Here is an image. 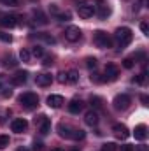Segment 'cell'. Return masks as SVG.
<instances>
[{"label": "cell", "instance_id": "obj_11", "mask_svg": "<svg viewBox=\"0 0 149 151\" xmlns=\"http://www.w3.org/2000/svg\"><path fill=\"white\" fill-rule=\"evenodd\" d=\"M82 35V32H81V28L79 27H69L67 30H65V39L69 40V42H77L79 39Z\"/></svg>", "mask_w": 149, "mask_h": 151}, {"label": "cell", "instance_id": "obj_45", "mask_svg": "<svg viewBox=\"0 0 149 151\" xmlns=\"http://www.w3.org/2000/svg\"><path fill=\"white\" fill-rule=\"evenodd\" d=\"M137 151H148V146H137Z\"/></svg>", "mask_w": 149, "mask_h": 151}, {"label": "cell", "instance_id": "obj_14", "mask_svg": "<svg viewBox=\"0 0 149 151\" xmlns=\"http://www.w3.org/2000/svg\"><path fill=\"white\" fill-rule=\"evenodd\" d=\"M63 104H65V100H63L62 95H49V97H47V106L53 107V109H58V107H62Z\"/></svg>", "mask_w": 149, "mask_h": 151}, {"label": "cell", "instance_id": "obj_5", "mask_svg": "<svg viewBox=\"0 0 149 151\" xmlns=\"http://www.w3.org/2000/svg\"><path fill=\"white\" fill-rule=\"evenodd\" d=\"M35 127L39 128V132L42 135H47L51 132V119L46 114H40L39 118H35Z\"/></svg>", "mask_w": 149, "mask_h": 151}, {"label": "cell", "instance_id": "obj_25", "mask_svg": "<svg viewBox=\"0 0 149 151\" xmlns=\"http://www.w3.org/2000/svg\"><path fill=\"white\" fill-rule=\"evenodd\" d=\"M30 55H34V56H37V58H42V56H44V47H42V46H34V49H32Z\"/></svg>", "mask_w": 149, "mask_h": 151}, {"label": "cell", "instance_id": "obj_22", "mask_svg": "<svg viewBox=\"0 0 149 151\" xmlns=\"http://www.w3.org/2000/svg\"><path fill=\"white\" fill-rule=\"evenodd\" d=\"M90 104H91V107H102V104H104V100L100 99V97H97V95H91L90 97Z\"/></svg>", "mask_w": 149, "mask_h": 151}, {"label": "cell", "instance_id": "obj_6", "mask_svg": "<svg viewBox=\"0 0 149 151\" xmlns=\"http://www.w3.org/2000/svg\"><path fill=\"white\" fill-rule=\"evenodd\" d=\"M93 7H95V14L100 19H107V16H111V7L104 0H97V5H93Z\"/></svg>", "mask_w": 149, "mask_h": 151}, {"label": "cell", "instance_id": "obj_46", "mask_svg": "<svg viewBox=\"0 0 149 151\" xmlns=\"http://www.w3.org/2000/svg\"><path fill=\"white\" fill-rule=\"evenodd\" d=\"M51 151H63V150H62V148H53Z\"/></svg>", "mask_w": 149, "mask_h": 151}, {"label": "cell", "instance_id": "obj_29", "mask_svg": "<svg viewBox=\"0 0 149 151\" xmlns=\"http://www.w3.org/2000/svg\"><path fill=\"white\" fill-rule=\"evenodd\" d=\"M135 84H144V81H146V72H142V74H139V76H135L133 79H132Z\"/></svg>", "mask_w": 149, "mask_h": 151}, {"label": "cell", "instance_id": "obj_24", "mask_svg": "<svg viewBox=\"0 0 149 151\" xmlns=\"http://www.w3.org/2000/svg\"><path fill=\"white\" fill-rule=\"evenodd\" d=\"M4 65H5V67H16V65H18V62H16V58H14V56L7 55V56H5V62H4Z\"/></svg>", "mask_w": 149, "mask_h": 151}, {"label": "cell", "instance_id": "obj_26", "mask_svg": "<svg viewBox=\"0 0 149 151\" xmlns=\"http://www.w3.org/2000/svg\"><path fill=\"white\" fill-rule=\"evenodd\" d=\"M19 58H21L23 62H30L32 55H30V51H28V49H21V51H19Z\"/></svg>", "mask_w": 149, "mask_h": 151}, {"label": "cell", "instance_id": "obj_12", "mask_svg": "<svg viewBox=\"0 0 149 151\" xmlns=\"http://www.w3.org/2000/svg\"><path fill=\"white\" fill-rule=\"evenodd\" d=\"M104 79L105 81H116L117 77H119V69L114 65V63H107L105 65V72H104Z\"/></svg>", "mask_w": 149, "mask_h": 151}, {"label": "cell", "instance_id": "obj_31", "mask_svg": "<svg viewBox=\"0 0 149 151\" xmlns=\"http://www.w3.org/2000/svg\"><path fill=\"white\" fill-rule=\"evenodd\" d=\"M86 67H88V69H95V67H97V58L88 56V58H86Z\"/></svg>", "mask_w": 149, "mask_h": 151}, {"label": "cell", "instance_id": "obj_48", "mask_svg": "<svg viewBox=\"0 0 149 151\" xmlns=\"http://www.w3.org/2000/svg\"><path fill=\"white\" fill-rule=\"evenodd\" d=\"M72 151H79V150H72Z\"/></svg>", "mask_w": 149, "mask_h": 151}, {"label": "cell", "instance_id": "obj_16", "mask_svg": "<svg viewBox=\"0 0 149 151\" xmlns=\"http://www.w3.org/2000/svg\"><path fill=\"white\" fill-rule=\"evenodd\" d=\"M82 106H84L82 100H79V99H72V100L69 102L67 107H69V113L70 114H79L81 111H82Z\"/></svg>", "mask_w": 149, "mask_h": 151}, {"label": "cell", "instance_id": "obj_8", "mask_svg": "<svg viewBox=\"0 0 149 151\" xmlns=\"http://www.w3.org/2000/svg\"><path fill=\"white\" fill-rule=\"evenodd\" d=\"M18 25L16 14H0V27L2 28H14Z\"/></svg>", "mask_w": 149, "mask_h": 151}, {"label": "cell", "instance_id": "obj_41", "mask_svg": "<svg viewBox=\"0 0 149 151\" xmlns=\"http://www.w3.org/2000/svg\"><path fill=\"white\" fill-rule=\"evenodd\" d=\"M42 146H44V144H42L40 141H35V142H34V151H42Z\"/></svg>", "mask_w": 149, "mask_h": 151}, {"label": "cell", "instance_id": "obj_23", "mask_svg": "<svg viewBox=\"0 0 149 151\" xmlns=\"http://www.w3.org/2000/svg\"><path fill=\"white\" fill-rule=\"evenodd\" d=\"M84 137H86V132L81 130V128H75L74 132H72V139H75V141H82Z\"/></svg>", "mask_w": 149, "mask_h": 151}, {"label": "cell", "instance_id": "obj_34", "mask_svg": "<svg viewBox=\"0 0 149 151\" xmlns=\"http://www.w3.org/2000/svg\"><path fill=\"white\" fill-rule=\"evenodd\" d=\"M133 63H135L133 58H125V60H123V67H125V69H132Z\"/></svg>", "mask_w": 149, "mask_h": 151}, {"label": "cell", "instance_id": "obj_44", "mask_svg": "<svg viewBox=\"0 0 149 151\" xmlns=\"http://www.w3.org/2000/svg\"><path fill=\"white\" fill-rule=\"evenodd\" d=\"M140 100H142V104H144V106H149V97H148V95H142V97H140Z\"/></svg>", "mask_w": 149, "mask_h": 151}, {"label": "cell", "instance_id": "obj_32", "mask_svg": "<svg viewBox=\"0 0 149 151\" xmlns=\"http://www.w3.org/2000/svg\"><path fill=\"white\" fill-rule=\"evenodd\" d=\"M0 40L2 42H12V35L7 32H0Z\"/></svg>", "mask_w": 149, "mask_h": 151}, {"label": "cell", "instance_id": "obj_28", "mask_svg": "<svg viewBox=\"0 0 149 151\" xmlns=\"http://www.w3.org/2000/svg\"><path fill=\"white\" fill-rule=\"evenodd\" d=\"M39 37L42 39L44 42H47V44H54V42H56L54 37H51V35H47V34H44V32H42V34H39Z\"/></svg>", "mask_w": 149, "mask_h": 151}, {"label": "cell", "instance_id": "obj_10", "mask_svg": "<svg viewBox=\"0 0 149 151\" xmlns=\"http://www.w3.org/2000/svg\"><path fill=\"white\" fill-rule=\"evenodd\" d=\"M112 132H114V135H116L117 139H121V141H125V139L130 137V132H128L126 125H123V123H116V125L112 127Z\"/></svg>", "mask_w": 149, "mask_h": 151}, {"label": "cell", "instance_id": "obj_42", "mask_svg": "<svg viewBox=\"0 0 149 151\" xmlns=\"http://www.w3.org/2000/svg\"><path fill=\"white\" fill-rule=\"evenodd\" d=\"M42 58H44V62H42V63H44V65H46V67H47V65H51V63H53V58H51V56H42Z\"/></svg>", "mask_w": 149, "mask_h": 151}, {"label": "cell", "instance_id": "obj_30", "mask_svg": "<svg viewBox=\"0 0 149 151\" xmlns=\"http://www.w3.org/2000/svg\"><path fill=\"white\" fill-rule=\"evenodd\" d=\"M56 18H58L60 21H70V18H72V14H70V12L67 11V12H60V14H58Z\"/></svg>", "mask_w": 149, "mask_h": 151}, {"label": "cell", "instance_id": "obj_39", "mask_svg": "<svg viewBox=\"0 0 149 151\" xmlns=\"http://www.w3.org/2000/svg\"><path fill=\"white\" fill-rule=\"evenodd\" d=\"M49 11H51V14H53V16H58V14H60V11H58V7H56L54 4H51V5H49Z\"/></svg>", "mask_w": 149, "mask_h": 151}, {"label": "cell", "instance_id": "obj_35", "mask_svg": "<svg viewBox=\"0 0 149 151\" xmlns=\"http://www.w3.org/2000/svg\"><path fill=\"white\" fill-rule=\"evenodd\" d=\"M0 4H2V5H11V7H14V5L19 4V0H0Z\"/></svg>", "mask_w": 149, "mask_h": 151}, {"label": "cell", "instance_id": "obj_27", "mask_svg": "<svg viewBox=\"0 0 149 151\" xmlns=\"http://www.w3.org/2000/svg\"><path fill=\"white\" fill-rule=\"evenodd\" d=\"M9 135H0V150H5L9 146Z\"/></svg>", "mask_w": 149, "mask_h": 151}, {"label": "cell", "instance_id": "obj_19", "mask_svg": "<svg viewBox=\"0 0 149 151\" xmlns=\"http://www.w3.org/2000/svg\"><path fill=\"white\" fill-rule=\"evenodd\" d=\"M72 128L69 127V125H65V123H60L58 125V134H60V137H63V139H72Z\"/></svg>", "mask_w": 149, "mask_h": 151}, {"label": "cell", "instance_id": "obj_33", "mask_svg": "<svg viewBox=\"0 0 149 151\" xmlns=\"http://www.w3.org/2000/svg\"><path fill=\"white\" fill-rule=\"evenodd\" d=\"M100 151H116V144L114 142H105Z\"/></svg>", "mask_w": 149, "mask_h": 151}, {"label": "cell", "instance_id": "obj_15", "mask_svg": "<svg viewBox=\"0 0 149 151\" xmlns=\"http://www.w3.org/2000/svg\"><path fill=\"white\" fill-rule=\"evenodd\" d=\"M35 83H37L39 86H49L53 83V76L46 74V72H40V74L35 76Z\"/></svg>", "mask_w": 149, "mask_h": 151}, {"label": "cell", "instance_id": "obj_21", "mask_svg": "<svg viewBox=\"0 0 149 151\" xmlns=\"http://www.w3.org/2000/svg\"><path fill=\"white\" fill-rule=\"evenodd\" d=\"M65 74H67V83H70V84H74V83H77V81H79V72H77V70H74V69L67 70Z\"/></svg>", "mask_w": 149, "mask_h": 151}, {"label": "cell", "instance_id": "obj_36", "mask_svg": "<svg viewBox=\"0 0 149 151\" xmlns=\"http://www.w3.org/2000/svg\"><path fill=\"white\" fill-rule=\"evenodd\" d=\"M0 93H2V97H11L12 95V90L11 88H0Z\"/></svg>", "mask_w": 149, "mask_h": 151}, {"label": "cell", "instance_id": "obj_47", "mask_svg": "<svg viewBox=\"0 0 149 151\" xmlns=\"http://www.w3.org/2000/svg\"><path fill=\"white\" fill-rule=\"evenodd\" d=\"M18 151H28L27 148H18Z\"/></svg>", "mask_w": 149, "mask_h": 151}, {"label": "cell", "instance_id": "obj_1", "mask_svg": "<svg viewBox=\"0 0 149 151\" xmlns=\"http://www.w3.org/2000/svg\"><path fill=\"white\" fill-rule=\"evenodd\" d=\"M114 39H116L117 46L123 49V47H126V46L133 40V32H132V28H128V27H121V28L116 30Z\"/></svg>", "mask_w": 149, "mask_h": 151}, {"label": "cell", "instance_id": "obj_18", "mask_svg": "<svg viewBox=\"0 0 149 151\" xmlns=\"http://www.w3.org/2000/svg\"><path fill=\"white\" fill-rule=\"evenodd\" d=\"M32 16H34V21L37 25H47V16L40 11V9H34L32 11Z\"/></svg>", "mask_w": 149, "mask_h": 151}, {"label": "cell", "instance_id": "obj_13", "mask_svg": "<svg viewBox=\"0 0 149 151\" xmlns=\"http://www.w3.org/2000/svg\"><path fill=\"white\" fill-rule=\"evenodd\" d=\"M27 79H28V72H27V70H18L14 76H11V84L21 86V84L27 83Z\"/></svg>", "mask_w": 149, "mask_h": 151}, {"label": "cell", "instance_id": "obj_20", "mask_svg": "<svg viewBox=\"0 0 149 151\" xmlns=\"http://www.w3.org/2000/svg\"><path fill=\"white\" fill-rule=\"evenodd\" d=\"M84 123L90 125V127H95L98 123V114H97V111H88V113L84 114Z\"/></svg>", "mask_w": 149, "mask_h": 151}, {"label": "cell", "instance_id": "obj_37", "mask_svg": "<svg viewBox=\"0 0 149 151\" xmlns=\"http://www.w3.org/2000/svg\"><path fill=\"white\" fill-rule=\"evenodd\" d=\"M140 30H142V34H144V35H149V27H148V23H146V21H142V23H140Z\"/></svg>", "mask_w": 149, "mask_h": 151}, {"label": "cell", "instance_id": "obj_40", "mask_svg": "<svg viewBox=\"0 0 149 151\" xmlns=\"http://www.w3.org/2000/svg\"><path fill=\"white\" fill-rule=\"evenodd\" d=\"M58 83H62V84L67 83V74H65V72H60V74H58Z\"/></svg>", "mask_w": 149, "mask_h": 151}, {"label": "cell", "instance_id": "obj_3", "mask_svg": "<svg viewBox=\"0 0 149 151\" xmlns=\"http://www.w3.org/2000/svg\"><path fill=\"white\" fill-rule=\"evenodd\" d=\"M18 102L25 107V109H35L39 106V97L35 93H32V91H27V93H21L19 97H18Z\"/></svg>", "mask_w": 149, "mask_h": 151}, {"label": "cell", "instance_id": "obj_9", "mask_svg": "<svg viewBox=\"0 0 149 151\" xmlns=\"http://www.w3.org/2000/svg\"><path fill=\"white\" fill-rule=\"evenodd\" d=\"M27 128H28V121L23 119V118H16V119L11 121V130L16 132V134H23Z\"/></svg>", "mask_w": 149, "mask_h": 151}, {"label": "cell", "instance_id": "obj_38", "mask_svg": "<svg viewBox=\"0 0 149 151\" xmlns=\"http://www.w3.org/2000/svg\"><path fill=\"white\" fill-rule=\"evenodd\" d=\"M91 81H95V83H104L105 79L100 77V74H91Z\"/></svg>", "mask_w": 149, "mask_h": 151}, {"label": "cell", "instance_id": "obj_43", "mask_svg": "<svg viewBox=\"0 0 149 151\" xmlns=\"http://www.w3.org/2000/svg\"><path fill=\"white\" fill-rule=\"evenodd\" d=\"M121 151H135V148L132 144H125V146H121Z\"/></svg>", "mask_w": 149, "mask_h": 151}, {"label": "cell", "instance_id": "obj_7", "mask_svg": "<svg viewBox=\"0 0 149 151\" xmlns=\"http://www.w3.org/2000/svg\"><path fill=\"white\" fill-rule=\"evenodd\" d=\"M77 14H79L81 18L88 19V18H91V16L95 14V7H93L91 4H79V5H77Z\"/></svg>", "mask_w": 149, "mask_h": 151}, {"label": "cell", "instance_id": "obj_17", "mask_svg": "<svg viewBox=\"0 0 149 151\" xmlns=\"http://www.w3.org/2000/svg\"><path fill=\"white\" fill-rule=\"evenodd\" d=\"M133 135L137 141H146L148 139V127L146 125H137L133 130Z\"/></svg>", "mask_w": 149, "mask_h": 151}, {"label": "cell", "instance_id": "obj_4", "mask_svg": "<svg viewBox=\"0 0 149 151\" xmlns=\"http://www.w3.org/2000/svg\"><path fill=\"white\" fill-rule=\"evenodd\" d=\"M112 104H114V109H117V111H126V109L130 107V104H132V97L126 95V93H119V95L114 97Z\"/></svg>", "mask_w": 149, "mask_h": 151}, {"label": "cell", "instance_id": "obj_2", "mask_svg": "<svg viewBox=\"0 0 149 151\" xmlns=\"http://www.w3.org/2000/svg\"><path fill=\"white\" fill-rule=\"evenodd\" d=\"M93 42H95V46L100 47V49H109V47H112V39L109 37L107 32H104V30L93 32Z\"/></svg>", "mask_w": 149, "mask_h": 151}]
</instances>
